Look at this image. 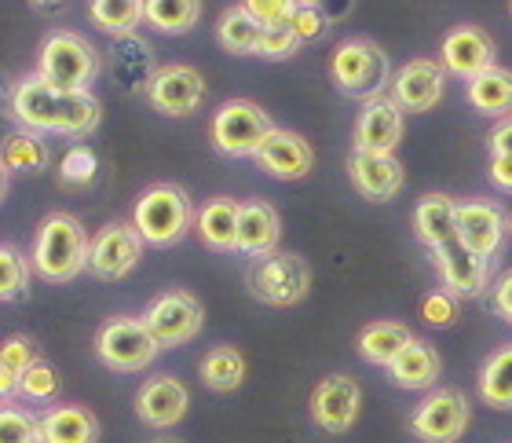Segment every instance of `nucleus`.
<instances>
[{"instance_id":"obj_1","label":"nucleus","mask_w":512,"mask_h":443,"mask_svg":"<svg viewBox=\"0 0 512 443\" xmlns=\"http://www.w3.org/2000/svg\"><path fill=\"white\" fill-rule=\"evenodd\" d=\"M11 110H15V118L22 121L26 132H59L70 140L96 132L99 121H103V107L92 92H55L37 74L26 77L15 88Z\"/></svg>"},{"instance_id":"obj_2","label":"nucleus","mask_w":512,"mask_h":443,"mask_svg":"<svg viewBox=\"0 0 512 443\" xmlns=\"http://www.w3.org/2000/svg\"><path fill=\"white\" fill-rule=\"evenodd\" d=\"M88 268V235L70 213L44 217L33 238V271L48 282H74Z\"/></svg>"},{"instance_id":"obj_3","label":"nucleus","mask_w":512,"mask_h":443,"mask_svg":"<svg viewBox=\"0 0 512 443\" xmlns=\"http://www.w3.org/2000/svg\"><path fill=\"white\" fill-rule=\"evenodd\" d=\"M194 224V206L176 184H154L139 195L132 209V227L143 246H176Z\"/></svg>"},{"instance_id":"obj_4","label":"nucleus","mask_w":512,"mask_h":443,"mask_svg":"<svg viewBox=\"0 0 512 443\" xmlns=\"http://www.w3.org/2000/svg\"><path fill=\"white\" fill-rule=\"evenodd\" d=\"M99 74L96 48L74 30H55L41 44L37 55V77L55 92H88V85Z\"/></svg>"},{"instance_id":"obj_5","label":"nucleus","mask_w":512,"mask_h":443,"mask_svg":"<svg viewBox=\"0 0 512 443\" xmlns=\"http://www.w3.org/2000/svg\"><path fill=\"white\" fill-rule=\"evenodd\" d=\"M330 77L344 96L377 99L388 85V55L370 37H348L333 48Z\"/></svg>"},{"instance_id":"obj_6","label":"nucleus","mask_w":512,"mask_h":443,"mask_svg":"<svg viewBox=\"0 0 512 443\" xmlns=\"http://www.w3.org/2000/svg\"><path fill=\"white\" fill-rule=\"evenodd\" d=\"M249 293L271 308H293L308 297L311 268L300 253H267L249 268Z\"/></svg>"},{"instance_id":"obj_7","label":"nucleus","mask_w":512,"mask_h":443,"mask_svg":"<svg viewBox=\"0 0 512 443\" xmlns=\"http://www.w3.org/2000/svg\"><path fill=\"white\" fill-rule=\"evenodd\" d=\"M158 352H161L158 341L150 337L143 319H132V315H114V319H107V323L99 326V334H96L99 363L110 370H118V374L147 370Z\"/></svg>"},{"instance_id":"obj_8","label":"nucleus","mask_w":512,"mask_h":443,"mask_svg":"<svg viewBox=\"0 0 512 443\" xmlns=\"http://www.w3.org/2000/svg\"><path fill=\"white\" fill-rule=\"evenodd\" d=\"M275 129L267 110L253 99H227L224 107L213 114V125H209V136H213V147L224 158H253L256 147L264 143L267 132Z\"/></svg>"},{"instance_id":"obj_9","label":"nucleus","mask_w":512,"mask_h":443,"mask_svg":"<svg viewBox=\"0 0 512 443\" xmlns=\"http://www.w3.org/2000/svg\"><path fill=\"white\" fill-rule=\"evenodd\" d=\"M472 425V403L461 389H436L410 414V433L421 443H458Z\"/></svg>"},{"instance_id":"obj_10","label":"nucleus","mask_w":512,"mask_h":443,"mask_svg":"<svg viewBox=\"0 0 512 443\" xmlns=\"http://www.w3.org/2000/svg\"><path fill=\"white\" fill-rule=\"evenodd\" d=\"M143 326L158 341V348H180L202 334L205 304L191 290H169L150 301L147 315H143Z\"/></svg>"},{"instance_id":"obj_11","label":"nucleus","mask_w":512,"mask_h":443,"mask_svg":"<svg viewBox=\"0 0 512 443\" xmlns=\"http://www.w3.org/2000/svg\"><path fill=\"white\" fill-rule=\"evenodd\" d=\"M139 257H143V238L136 235L132 224H114L99 227L96 235L88 238V271L103 282H118L125 279L128 271L136 268Z\"/></svg>"},{"instance_id":"obj_12","label":"nucleus","mask_w":512,"mask_h":443,"mask_svg":"<svg viewBox=\"0 0 512 443\" xmlns=\"http://www.w3.org/2000/svg\"><path fill=\"white\" fill-rule=\"evenodd\" d=\"M311 422L319 425L322 433L344 436L359 422V411H363V389L359 381L348 378V374H330L322 378L311 392Z\"/></svg>"},{"instance_id":"obj_13","label":"nucleus","mask_w":512,"mask_h":443,"mask_svg":"<svg viewBox=\"0 0 512 443\" xmlns=\"http://www.w3.org/2000/svg\"><path fill=\"white\" fill-rule=\"evenodd\" d=\"M147 99L150 107L165 114V118H187L202 107L205 99V77L187 63H169L158 66L147 81Z\"/></svg>"},{"instance_id":"obj_14","label":"nucleus","mask_w":512,"mask_h":443,"mask_svg":"<svg viewBox=\"0 0 512 443\" xmlns=\"http://www.w3.org/2000/svg\"><path fill=\"white\" fill-rule=\"evenodd\" d=\"M509 235V213L491 198L458 202V242L476 257L494 260Z\"/></svg>"},{"instance_id":"obj_15","label":"nucleus","mask_w":512,"mask_h":443,"mask_svg":"<svg viewBox=\"0 0 512 443\" xmlns=\"http://www.w3.org/2000/svg\"><path fill=\"white\" fill-rule=\"evenodd\" d=\"M191 411V392L172 374H154L136 392V418L147 429H176Z\"/></svg>"},{"instance_id":"obj_16","label":"nucleus","mask_w":512,"mask_h":443,"mask_svg":"<svg viewBox=\"0 0 512 443\" xmlns=\"http://www.w3.org/2000/svg\"><path fill=\"white\" fill-rule=\"evenodd\" d=\"M432 260H436L439 282H443V290L450 297H480L491 286V260L469 253L458 238L432 249Z\"/></svg>"},{"instance_id":"obj_17","label":"nucleus","mask_w":512,"mask_h":443,"mask_svg":"<svg viewBox=\"0 0 512 443\" xmlns=\"http://www.w3.org/2000/svg\"><path fill=\"white\" fill-rule=\"evenodd\" d=\"M494 37L483 26H454V30L443 37V48H439V66L454 77H480L483 70L494 66Z\"/></svg>"},{"instance_id":"obj_18","label":"nucleus","mask_w":512,"mask_h":443,"mask_svg":"<svg viewBox=\"0 0 512 443\" xmlns=\"http://www.w3.org/2000/svg\"><path fill=\"white\" fill-rule=\"evenodd\" d=\"M406 121L392 96L366 99L363 114L355 121V154H395L403 143Z\"/></svg>"},{"instance_id":"obj_19","label":"nucleus","mask_w":512,"mask_h":443,"mask_svg":"<svg viewBox=\"0 0 512 443\" xmlns=\"http://www.w3.org/2000/svg\"><path fill=\"white\" fill-rule=\"evenodd\" d=\"M447 92V70L436 59H410V63L392 77V99L399 110L410 114H425L436 110L439 99Z\"/></svg>"},{"instance_id":"obj_20","label":"nucleus","mask_w":512,"mask_h":443,"mask_svg":"<svg viewBox=\"0 0 512 443\" xmlns=\"http://www.w3.org/2000/svg\"><path fill=\"white\" fill-rule=\"evenodd\" d=\"M253 158H256V165H260L267 176H275V180H304V176L311 173V165H315L311 143L289 129L267 132Z\"/></svg>"},{"instance_id":"obj_21","label":"nucleus","mask_w":512,"mask_h":443,"mask_svg":"<svg viewBox=\"0 0 512 443\" xmlns=\"http://www.w3.org/2000/svg\"><path fill=\"white\" fill-rule=\"evenodd\" d=\"M348 176L355 191L370 202H392L406 184V169L395 154H352Z\"/></svg>"},{"instance_id":"obj_22","label":"nucleus","mask_w":512,"mask_h":443,"mask_svg":"<svg viewBox=\"0 0 512 443\" xmlns=\"http://www.w3.org/2000/svg\"><path fill=\"white\" fill-rule=\"evenodd\" d=\"M278 235H282V220H278L271 202H264V198L242 202V209H238V246H235L242 257L260 260L267 253H275Z\"/></svg>"},{"instance_id":"obj_23","label":"nucleus","mask_w":512,"mask_h":443,"mask_svg":"<svg viewBox=\"0 0 512 443\" xmlns=\"http://www.w3.org/2000/svg\"><path fill=\"white\" fill-rule=\"evenodd\" d=\"M443 374V356L436 345H428L421 337H414L399 356L388 363V378L399 389H432Z\"/></svg>"},{"instance_id":"obj_24","label":"nucleus","mask_w":512,"mask_h":443,"mask_svg":"<svg viewBox=\"0 0 512 443\" xmlns=\"http://www.w3.org/2000/svg\"><path fill=\"white\" fill-rule=\"evenodd\" d=\"M41 418V443H99V418L88 407L59 403Z\"/></svg>"},{"instance_id":"obj_25","label":"nucleus","mask_w":512,"mask_h":443,"mask_svg":"<svg viewBox=\"0 0 512 443\" xmlns=\"http://www.w3.org/2000/svg\"><path fill=\"white\" fill-rule=\"evenodd\" d=\"M414 235L428 249H439L450 238H458V202L447 195H425L414 209Z\"/></svg>"},{"instance_id":"obj_26","label":"nucleus","mask_w":512,"mask_h":443,"mask_svg":"<svg viewBox=\"0 0 512 443\" xmlns=\"http://www.w3.org/2000/svg\"><path fill=\"white\" fill-rule=\"evenodd\" d=\"M238 209L235 198H209L198 213V238L216 253H231L238 246Z\"/></svg>"},{"instance_id":"obj_27","label":"nucleus","mask_w":512,"mask_h":443,"mask_svg":"<svg viewBox=\"0 0 512 443\" xmlns=\"http://www.w3.org/2000/svg\"><path fill=\"white\" fill-rule=\"evenodd\" d=\"M414 341L410 334V326L403 323H392V319H377V323L363 326L359 337H355V348H359V356L366 363H374V367H388L406 345Z\"/></svg>"},{"instance_id":"obj_28","label":"nucleus","mask_w":512,"mask_h":443,"mask_svg":"<svg viewBox=\"0 0 512 443\" xmlns=\"http://www.w3.org/2000/svg\"><path fill=\"white\" fill-rule=\"evenodd\" d=\"M480 400L494 411H512V345L494 348L476 378Z\"/></svg>"},{"instance_id":"obj_29","label":"nucleus","mask_w":512,"mask_h":443,"mask_svg":"<svg viewBox=\"0 0 512 443\" xmlns=\"http://www.w3.org/2000/svg\"><path fill=\"white\" fill-rule=\"evenodd\" d=\"M469 103L480 114H491V118H509L512 114V70L505 66H491L483 70L480 77L469 81Z\"/></svg>"},{"instance_id":"obj_30","label":"nucleus","mask_w":512,"mask_h":443,"mask_svg":"<svg viewBox=\"0 0 512 443\" xmlns=\"http://www.w3.org/2000/svg\"><path fill=\"white\" fill-rule=\"evenodd\" d=\"M198 370H202L205 389L235 392V389H242V381H246V356H242L235 345H216L205 352Z\"/></svg>"},{"instance_id":"obj_31","label":"nucleus","mask_w":512,"mask_h":443,"mask_svg":"<svg viewBox=\"0 0 512 443\" xmlns=\"http://www.w3.org/2000/svg\"><path fill=\"white\" fill-rule=\"evenodd\" d=\"M202 19V0H143V22L158 33H187Z\"/></svg>"},{"instance_id":"obj_32","label":"nucleus","mask_w":512,"mask_h":443,"mask_svg":"<svg viewBox=\"0 0 512 443\" xmlns=\"http://www.w3.org/2000/svg\"><path fill=\"white\" fill-rule=\"evenodd\" d=\"M216 41L231 55H256L260 26H256L253 15H249L242 4H235V8H227L224 15H220V22H216Z\"/></svg>"},{"instance_id":"obj_33","label":"nucleus","mask_w":512,"mask_h":443,"mask_svg":"<svg viewBox=\"0 0 512 443\" xmlns=\"http://www.w3.org/2000/svg\"><path fill=\"white\" fill-rule=\"evenodd\" d=\"M88 15L110 37H128L143 22V0H88Z\"/></svg>"},{"instance_id":"obj_34","label":"nucleus","mask_w":512,"mask_h":443,"mask_svg":"<svg viewBox=\"0 0 512 443\" xmlns=\"http://www.w3.org/2000/svg\"><path fill=\"white\" fill-rule=\"evenodd\" d=\"M52 162L48 154V143L37 140V132H19L4 143V154H0V165L4 169H15V173H44Z\"/></svg>"},{"instance_id":"obj_35","label":"nucleus","mask_w":512,"mask_h":443,"mask_svg":"<svg viewBox=\"0 0 512 443\" xmlns=\"http://www.w3.org/2000/svg\"><path fill=\"white\" fill-rule=\"evenodd\" d=\"M30 293V260L15 246H0V301H19Z\"/></svg>"},{"instance_id":"obj_36","label":"nucleus","mask_w":512,"mask_h":443,"mask_svg":"<svg viewBox=\"0 0 512 443\" xmlns=\"http://www.w3.org/2000/svg\"><path fill=\"white\" fill-rule=\"evenodd\" d=\"M0 443H41V418L26 407H0Z\"/></svg>"},{"instance_id":"obj_37","label":"nucleus","mask_w":512,"mask_h":443,"mask_svg":"<svg viewBox=\"0 0 512 443\" xmlns=\"http://www.w3.org/2000/svg\"><path fill=\"white\" fill-rule=\"evenodd\" d=\"M96 180V154L85 143H74L59 165V184L63 187H88Z\"/></svg>"},{"instance_id":"obj_38","label":"nucleus","mask_w":512,"mask_h":443,"mask_svg":"<svg viewBox=\"0 0 512 443\" xmlns=\"http://www.w3.org/2000/svg\"><path fill=\"white\" fill-rule=\"evenodd\" d=\"M19 396H26V400H55L59 396V370L52 367V363H44V359H37L26 374H22L19 381Z\"/></svg>"},{"instance_id":"obj_39","label":"nucleus","mask_w":512,"mask_h":443,"mask_svg":"<svg viewBox=\"0 0 512 443\" xmlns=\"http://www.w3.org/2000/svg\"><path fill=\"white\" fill-rule=\"evenodd\" d=\"M242 8L253 15L260 30H267V26H289L300 4L297 0H242Z\"/></svg>"},{"instance_id":"obj_40","label":"nucleus","mask_w":512,"mask_h":443,"mask_svg":"<svg viewBox=\"0 0 512 443\" xmlns=\"http://www.w3.org/2000/svg\"><path fill=\"white\" fill-rule=\"evenodd\" d=\"M300 37L293 33V26H267L260 30V41H256V55L260 59H289L297 55Z\"/></svg>"},{"instance_id":"obj_41","label":"nucleus","mask_w":512,"mask_h":443,"mask_svg":"<svg viewBox=\"0 0 512 443\" xmlns=\"http://www.w3.org/2000/svg\"><path fill=\"white\" fill-rule=\"evenodd\" d=\"M37 341L33 337H26V334H15V337H8L4 345H0V367H8V370H15V374H26V370L37 363Z\"/></svg>"},{"instance_id":"obj_42","label":"nucleus","mask_w":512,"mask_h":443,"mask_svg":"<svg viewBox=\"0 0 512 443\" xmlns=\"http://www.w3.org/2000/svg\"><path fill=\"white\" fill-rule=\"evenodd\" d=\"M458 297H450L447 290H432L425 293V301H421V319L432 326H454L458 323Z\"/></svg>"},{"instance_id":"obj_43","label":"nucleus","mask_w":512,"mask_h":443,"mask_svg":"<svg viewBox=\"0 0 512 443\" xmlns=\"http://www.w3.org/2000/svg\"><path fill=\"white\" fill-rule=\"evenodd\" d=\"M293 33L300 37V44H308V41H319L322 33H326V15H322L319 8H297V15H293Z\"/></svg>"},{"instance_id":"obj_44","label":"nucleus","mask_w":512,"mask_h":443,"mask_svg":"<svg viewBox=\"0 0 512 443\" xmlns=\"http://www.w3.org/2000/svg\"><path fill=\"white\" fill-rule=\"evenodd\" d=\"M491 304H494V315L512 326V268L498 275V282H494L491 290Z\"/></svg>"},{"instance_id":"obj_45","label":"nucleus","mask_w":512,"mask_h":443,"mask_svg":"<svg viewBox=\"0 0 512 443\" xmlns=\"http://www.w3.org/2000/svg\"><path fill=\"white\" fill-rule=\"evenodd\" d=\"M491 158H512V114L491 129Z\"/></svg>"},{"instance_id":"obj_46","label":"nucleus","mask_w":512,"mask_h":443,"mask_svg":"<svg viewBox=\"0 0 512 443\" xmlns=\"http://www.w3.org/2000/svg\"><path fill=\"white\" fill-rule=\"evenodd\" d=\"M491 184L512 195V158H491Z\"/></svg>"},{"instance_id":"obj_47","label":"nucleus","mask_w":512,"mask_h":443,"mask_svg":"<svg viewBox=\"0 0 512 443\" xmlns=\"http://www.w3.org/2000/svg\"><path fill=\"white\" fill-rule=\"evenodd\" d=\"M19 374L15 370H8V367H0V407H8L15 396H19Z\"/></svg>"},{"instance_id":"obj_48","label":"nucleus","mask_w":512,"mask_h":443,"mask_svg":"<svg viewBox=\"0 0 512 443\" xmlns=\"http://www.w3.org/2000/svg\"><path fill=\"white\" fill-rule=\"evenodd\" d=\"M33 8H41V11H48V8H59V4H63V0H30Z\"/></svg>"},{"instance_id":"obj_49","label":"nucleus","mask_w":512,"mask_h":443,"mask_svg":"<svg viewBox=\"0 0 512 443\" xmlns=\"http://www.w3.org/2000/svg\"><path fill=\"white\" fill-rule=\"evenodd\" d=\"M297 4H300V8H319L322 0H297Z\"/></svg>"},{"instance_id":"obj_50","label":"nucleus","mask_w":512,"mask_h":443,"mask_svg":"<svg viewBox=\"0 0 512 443\" xmlns=\"http://www.w3.org/2000/svg\"><path fill=\"white\" fill-rule=\"evenodd\" d=\"M154 443H183V440H176V436H158Z\"/></svg>"},{"instance_id":"obj_51","label":"nucleus","mask_w":512,"mask_h":443,"mask_svg":"<svg viewBox=\"0 0 512 443\" xmlns=\"http://www.w3.org/2000/svg\"><path fill=\"white\" fill-rule=\"evenodd\" d=\"M4 187L8 184H4V169H0V198H4Z\"/></svg>"},{"instance_id":"obj_52","label":"nucleus","mask_w":512,"mask_h":443,"mask_svg":"<svg viewBox=\"0 0 512 443\" xmlns=\"http://www.w3.org/2000/svg\"><path fill=\"white\" fill-rule=\"evenodd\" d=\"M509 11H512V0H509Z\"/></svg>"}]
</instances>
